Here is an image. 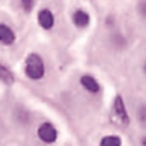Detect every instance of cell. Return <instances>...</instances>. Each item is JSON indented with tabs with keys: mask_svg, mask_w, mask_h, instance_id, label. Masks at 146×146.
Instances as JSON below:
<instances>
[{
	"mask_svg": "<svg viewBox=\"0 0 146 146\" xmlns=\"http://www.w3.org/2000/svg\"><path fill=\"white\" fill-rule=\"evenodd\" d=\"M91 14L83 8H77V9L72 10L71 13V23L72 27L74 28L76 31H80V32H83V31H87L88 28L91 27Z\"/></svg>",
	"mask_w": 146,
	"mask_h": 146,
	"instance_id": "obj_4",
	"label": "cell"
},
{
	"mask_svg": "<svg viewBox=\"0 0 146 146\" xmlns=\"http://www.w3.org/2000/svg\"><path fill=\"white\" fill-rule=\"evenodd\" d=\"M33 7H35V0H21V8L25 13L32 12Z\"/></svg>",
	"mask_w": 146,
	"mask_h": 146,
	"instance_id": "obj_9",
	"label": "cell"
},
{
	"mask_svg": "<svg viewBox=\"0 0 146 146\" xmlns=\"http://www.w3.org/2000/svg\"><path fill=\"white\" fill-rule=\"evenodd\" d=\"M141 73H142V76L145 77V80H146V56L144 59H142V62H141Z\"/></svg>",
	"mask_w": 146,
	"mask_h": 146,
	"instance_id": "obj_10",
	"label": "cell"
},
{
	"mask_svg": "<svg viewBox=\"0 0 146 146\" xmlns=\"http://www.w3.org/2000/svg\"><path fill=\"white\" fill-rule=\"evenodd\" d=\"M98 146H123V140L117 133H106L99 139Z\"/></svg>",
	"mask_w": 146,
	"mask_h": 146,
	"instance_id": "obj_7",
	"label": "cell"
},
{
	"mask_svg": "<svg viewBox=\"0 0 146 146\" xmlns=\"http://www.w3.org/2000/svg\"><path fill=\"white\" fill-rule=\"evenodd\" d=\"M36 22L41 31L51 32L56 27V17L55 13L50 8H41L36 14Z\"/></svg>",
	"mask_w": 146,
	"mask_h": 146,
	"instance_id": "obj_3",
	"label": "cell"
},
{
	"mask_svg": "<svg viewBox=\"0 0 146 146\" xmlns=\"http://www.w3.org/2000/svg\"><path fill=\"white\" fill-rule=\"evenodd\" d=\"M22 74L27 81L32 83L42 82L48 74V63L41 53L30 51L25 56L22 63Z\"/></svg>",
	"mask_w": 146,
	"mask_h": 146,
	"instance_id": "obj_1",
	"label": "cell"
},
{
	"mask_svg": "<svg viewBox=\"0 0 146 146\" xmlns=\"http://www.w3.org/2000/svg\"><path fill=\"white\" fill-rule=\"evenodd\" d=\"M135 118L141 127L146 128V101H141L135 108Z\"/></svg>",
	"mask_w": 146,
	"mask_h": 146,
	"instance_id": "obj_8",
	"label": "cell"
},
{
	"mask_svg": "<svg viewBox=\"0 0 146 146\" xmlns=\"http://www.w3.org/2000/svg\"><path fill=\"white\" fill-rule=\"evenodd\" d=\"M17 31L10 23L0 22V46L3 48H12L17 42Z\"/></svg>",
	"mask_w": 146,
	"mask_h": 146,
	"instance_id": "obj_6",
	"label": "cell"
},
{
	"mask_svg": "<svg viewBox=\"0 0 146 146\" xmlns=\"http://www.w3.org/2000/svg\"><path fill=\"white\" fill-rule=\"evenodd\" d=\"M35 136L37 141L44 146H53L59 140V129L54 122L49 119L38 122L35 128Z\"/></svg>",
	"mask_w": 146,
	"mask_h": 146,
	"instance_id": "obj_2",
	"label": "cell"
},
{
	"mask_svg": "<svg viewBox=\"0 0 146 146\" xmlns=\"http://www.w3.org/2000/svg\"><path fill=\"white\" fill-rule=\"evenodd\" d=\"M139 146H146V133L141 135V136L139 137Z\"/></svg>",
	"mask_w": 146,
	"mask_h": 146,
	"instance_id": "obj_11",
	"label": "cell"
},
{
	"mask_svg": "<svg viewBox=\"0 0 146 146\" xmlns=\"http://www.w3.org/2000/svg\"><path fill=\"white\" fill-rule=\"evenodd\" d=\"M80 86L87 95L90 96H99L103 92V87L101 83L98 81V78H95L90 73H83L80 77Z\"/></svg>",
	"mask_w": 146,
	"mask_h": 146,
	"instance_id": "obj_5",
	"label": "cell"
}]
</instances>
